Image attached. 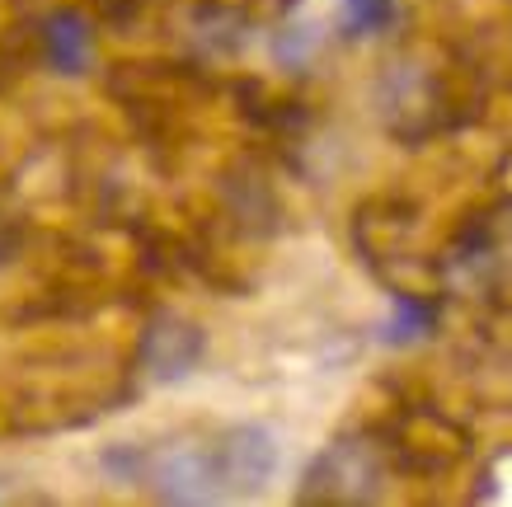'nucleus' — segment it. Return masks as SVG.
<instances>
[{
    "label": "nucleus",
    "mask_w": 512,
    "mask_h": 507,
    "mask_svg": "<svg viewBox=\"0 0 512 507\" xmlns=\"http://www.w3.org/2000/svg\"><path fill=\"white\" fill-rule=\"evenodd\" d=\"M85 47H90V38H85V24L76 15H57L47 24V52H52V62L62 71H80L85 66Z\"/></svg>",
    "instance_id": "nucleus-4"
},
{
    "label": "nucleus",
    "mask_w": 512,
    "mask_h": 507,
    "mask_svg": "<svg viewBox=\"0 0 512 507\" xmlns=\"http://www.w3.org/2000/svg\"><path fill=\"white\" fill-rule=\"evenodd\" d=\"M386 19V0H348V24L353 29H372Z\"/></svg>",
    "instance_id": "nucleus-5"
},
{
    "label": "nucleus",
    "mask_w": 512,
    "mask_h": 507,
    "mask_svg": "<svg viewBox=\"0 0 512 507\" xmlns=\"http://www.w3.org/2000/svg\"><path fill=\"white\" fill-rule=\"evenodd\" d=\"M156 484L165 498H179V503H207V498H217V461L212 456H202L193 446H179L170 451L165 461L156 465Z\"/></svg>",
    "instance_id": "nucleus-2"
},
{
    "label": "nucleus",
    "mask_w": 512,
    "mask_h": 507,
    "mask_svg": "<svg viewBox=\"0 0 512 507\" xmlns=\"http://www.w3.org/2000/svg\"><path fill=\"white\" fill-rule=\"evenodd\" d=\"M198 353H202L198 329H188V324H179V320H165L146 334V362H151V371H156L160 381L184 376V371L198 362Z\"/></svg>",
    "instance_id": "nucleus-3"
},
{
    "label": "nucleus",
    "mask_w": 512,
    "mask_h": 507,
    "mask_svg": "<svg viewBox=\"0 0 512 507\" xmlns=\"http://www.w3.org/2000/svg\"><path fill=\"white\" fill-rule=\"evenodd\" d=\"M212 461H217L221 484L249 493L268 484L273 465H278V446H273V437L264 428H231L221 437L217 451H212Z\"/></svg>",
    "instance_id": "nucleus-1"
}]
</instances>
